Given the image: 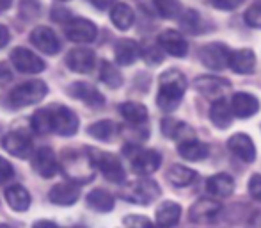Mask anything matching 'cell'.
I'll return each instance as SVG.
<instances>
[{
    "mask_svg": "<svg viewBox=\"0 0 261 228\" xmlns=\"http://www.w3.org/2000/svg\"><path fill=\"white\" fill-rule=\"evenodd\" d=\"M160 87H158L156 95V104L162 111L172 112L181 102L183 95L187 91V77L178 70H167L160 75L158 79Z\"/></svg>",
    "mask_w": 261,
    "mask_h": 228,
    "instance_id": "obj_1",
    "label": "cell"
},
{
    "mask_svg": "<svg viewBox=\"0 0 261 228\" xmlns=\"http://www.w3.org/2000/svg\"><path fill=\"white\" fill-rule=\"evenodd\" d=\"M87 155H89L93 166L103 173V176L109 180V182H114V184H123L124 182V178H126V171H124L121 161L117 159L114 153L100 152V150L89 148L87 150Z\"/></svg>",
    "mask_w": 261,
    "mask_h": 228,
    "instance_id": "obj_2",
    "label": "cell"
},
{
    "mask_svg": "<svg viewBox=\"0 0 261 228\" xmlns=\"http://www.w3.org/2000/svg\"><path fill=\"white\" fill-rule=\"evenodd\" d=\"M121 194H123L124 200L132 201V203L151 205L153 201L160 198L162 191L155 180L141 178V180H135V182L128 184L126 189L121 191Z\"/></svg>",
    "mask_w": 261,
    "mask_h": 228,
    "instance_id": "obj_3",
    "label": "cell"
},
{
    "mask_svg": "<svg viewBox=\"0 0 261 228\" xmlns=\"http://www.w3.org/2000/svg\"><path fill=\"white\" fill-rule=\"evenodd\" d=\"M48 93V87L43 80H29L16 86L9 93V100L14 107H27V105L38 104Z\"/></svg>",
    "mask_w": 261,
    "mask_h": 228,
    "instance_id": "obj_4",
    "label": "cell"
},
{
    "mask_svg": "<svg viewBox=\"0 0 261 228\" xmlns=\"http://www.w3.org/2000/svg\"><path fill=\"white\" fill-rule=\"evenodd\" d=\"M50 112V123H52V132L59 135H73L79 130V118L71 109L64 105H52L48 109Z\"/></svg>",
    "mask_w": 261,
    "mask_h": 228,
    "instance_id": "obj_5",
    "label": "cell"
},
{
    "mask_svg": "<svg viewBox=\"0 0 261 228\" xmlns=\"http://www.w3.org/2000/svg\"><path fill=\"white\" fill-rule=\"evenodd\" d=\"M229 56L231 50L227 49L222 43H210V45L201 47L199 50V59L208 70H213V72H219V70H224L227 64H229Z\"/></svg>",
    "mask_w": 261,
    "mask_h": 228,
    "instance_id": "obj_6",
    "label": "cell"
},
{
    "mask_svg": "<svg viewBox=\"0 0 261 228\" xmlns=\"http://www.w3.org/2000/svg\"><path fill=\"white\" fill-rule=\"evenodd\" d=\"M62 168H64L66 175L73 180V184L87 182L94 175V166L91 163L89 155H76V153H73L69 159L64 161V166Z\"/></svg>",
    "mask_w": 261,
    "mask_h": 228,
    "instance_id": "obj_7",
    "label": "cell"
},
{
    "mask_svg": "<svg viewBox=\"0 0 261 228\" xmlns=\"http://www.w3.org/2000/svg\"><path fill=\"white\" fill-rule=\"evenodd\" d=\"M98 29L86 18H71L66 24V36L73 43H91L96 39Z\"/></svg>",
    "mask_w": 261,
    "mask_h": 228,
    "instance_id": "obj_8",
    "label": "cell"
},
{
    "mask_svg": "<svg viewBox=\"0 0 261 228\" xmlns=\"http://www.w3.org/2000/svg\"><path fill=\"white\" fill-rule=\"evenodd\" d=\"M11 62L20 73H41L45 70V61L23 47L11 52Z\"/></svg>",
    "mask_w": 261,
    "mask_h": 228,
    "instance_id": "obj_9",
    "label": "cell"
},
{
    "mask_svg": "<svg viewBox=\"0 0 261 228\" xmlns=\"http://www.w3.org/2000/svg\"><path fill=\"white\" fill-rule=\"evenodd\" d=\"M229 80L222 79V77L215 75H201L197 79H194V87L199 91L203 97L213 98V100H219L227 89H229Z\"/></svg>",
    "mask_w": 261,
    "mask_h": 228,
    "instance_id": "obj_10",
    "label": "cell"
},
{
    "mask_svg": "<svg viewBox=\"0 0 261 228\" xmlns=\"http://www.w3.org/2000/svg\"><path fill=\"white\" fill-rule=\"evenodd\" d=\"M160 164H162V157L155 150H137L132 155V168L141 176L153 175L155 171H158Z\"/></svg>",
    "mask_w": 261,
    "mask_h": 228,
    "instance_id": "obj_11",
    "label": "cell"
},
{
    "mask_svg": "<svg viewBox=\"0 0 261 228\" xmlns=\"http://www.w3.org/2000/svg\"><path fill=\"white\" fill-rule=\"evenodd\" d=\"M32 166H34V171L38 173L43 178H52V176L57 175L59 171V163L57 157H55L54 150L48 148V146H43L32 157Z\"/></svg>",
    "mask_w": 261,
    "mask_h": 228,
    "instance_id": "obj_12",
    "label": "cell"
},
{
    "mask_svg": "<svg viewBox=\"0 0 261 228\" xmlns=\"http://www.w3.org/2000/svg\"><path fill=\"white\" fill-rule=\"evenodd\" d=\"M158 47L164 50L165 54L174 57H185L187 52H189V43L187 39L179 34L178 31H164L160 36H158Z\"/></svg>",
    "mask_w": 261,
    "mask_h": 228,
    "instance_id": "obj_13",
    "label": "cell"
},
{
    "mask_svg": "<svg viewBox=\"0 0 261 228\" xmlns=\"http://www.w3.org/2000/svg\"><path fill=\"white\" fill-rule=\"evenodd\" d=\"M31 41L36 49L48 56H54L61 50V41L50 27H36L31 32Z\"/></svg>",
    "mask_w": 261,
    "mask_h": 228,
    "instance_id": "obj_14",
    "label": "cell"
},
{
    "mask_svg": "<svg viewBox=\"0 0 261 228\" xmlns=\"http://www.w3.org/2000/svg\"><path fill=\"white\" fill-rule=\"evenodd\" d=\"M94 62H96V56L91 49L86 47H79V49H73L66 56V64L69 70L76 73H87L94 68Z\"/></svg>",
    "mask_w": 261,
    "mask_h": 228,
    "instance_id": "obj_15",
    "label": "cell"
},
{
    "mask_svg": "<svg viewBox=\"0 0 261 228\" xmlns=\"http://www.w3.org/2000/svg\"><path fill=\"white\" fill-rule=\"evenodd\" d=\"M2 146L6 148L7 153L18 157V159H29L32 153V143L27 135H23L21 132H9L4 135Z\"/></svg>",
    "mask_w": 261,
    "mask_h": 228,
    "instance_id": "obj_16",
    "label": "cell"
},
{
    "mask_svg": "<svg viewBox=\"0 0 261 228\" xmlns=\"http://www.w3.org/2000/svg\"><path fill=\"white\" fill-rule=\"evenodd\" d=\"M227 148L233 155L242 159L244 163H254L256 161V146L254 141L247 134H234L227 141Z\"/></svg>",
    "mask_w": 261,
    "mask_h": 228,
    "instance_id": "obj_17",
    "label": "cell"
},
{
    "mask_svg": "<svg viewBox=\"0 0 261 228\" xmlns=\"http://www.w3.org/2000/svg\"><path fill=\"white\" fill-rule=\"evenodd\" d=\"M231 111L237 118H251L259 111V100L251 93H237L231 98Z\"/></svg>",
    "mask_w": 261,
    "mask_h": 228,
    "instance_id": "obj_18",
    "label": "cell"
},
{
    "mask_svg": "<svg viewBox=\"0 0 261 228\" xmlns=\"http://www.w3.org/2000/svg\"><path fill=\"white\" fill-rule=\"evenodd\" d=\"M220 209H222V205L215 200H197L190 207L189 218L192 223H208L217 218Z\"/></svg>",
    "mask_w": 261,
    "mask_h": 228,
    "instance_id": "obj_19",
    "label": "cell"
},
{
    "mask_svg": "<svg viewBox=\"0 0 261 228\" xmlns=\"http://www.w3.org/2000/svg\"><path fill=\"white\" fill-rule=\"evenodd\" d=\"M50 201L55 205H62V207H68V205H75L76 200L80 198V186L79 184H57L50 189L48 193Z\"/></svg>",
    "mask_w": 261,
    "mask_h": 228,
    "instance_id": "obj_20",
    "label": "cell"
},
{
    "mask_svg": "<svg viewBox=\"0 0 261 228\" xmlns=\"http://www.w3.org/2000/svg\"><path fill=\"white\" fill-rule=\"evenodd\" d=\"M229 66L234 73H240V75H247L252 73L256 68V56L251 49H240L237 52H231L229 56Z\"/></svg>",
    "mask_w": 261,
    "mask_h": 228,
    "instance_id": "obj_21",
    "label": "cell"
},
{
    "mask_svg": "<svg viewBox=\"0 0 261 228\" xmlns=\"http://www.w3.org/2000/svg\"><path fill=\"white\" fill-rule=\"evenodd\" d=\"M206 191L215 198H227L234 191V180L227 173H217L210 176L206 182Z\"/></svg>",
    "mask_w": 261,
    "mask_h": 228,
    "instance_id": "obj_22",
    "label": "cell"
},
{
    "mask_svg": "<svg viewBox=\"0 0 261 228\" xmlns=\"http://www.w3.org/2000/svg\"><path fill=\"white\" fill-rule=\"evenodd\" d=\"M69 95H73V97L79 98V100L86 102L87 105H93V107H100V105H103V102H105L103 95H101L96 87L91 86V84H87V82L71 84Z\"/></svg>",
    "mask_w": 261,
    "mask_h": 228,
    "instance_id": "obj_23",
    "label": "cell"
},
{
    "mask_svg": "<svg viewBox=\"0 0 261 228\" xmlns=\"http://www.w3.org/2000/svg\"><path fill=\"white\" fill-rule=\"evenodd\" d=\"M181 218V207L174 201H162L155 212L156 225L160 228H171L178 225Z\"/></svg>",
    "mask_w": 261,
    "mask_h": 228,
    "instance_id": "obj_24",
    "label": "cell"
},
{
    "mask_svg": "<svg viewBox=\"0 0 261 228\" xmlns=\"http://www.w3.org/2000/svg\"><path fill=\"white\" fill-rule=\"evenodd\" d=\"M141 47L135 43L134 39H121L117 41L116 49H114V56H116L117 64L121 66H130L141 57Z\"/></svg>",
    "mask_w": 261,
    "mask_h": 228,
    "instance_id": "obj_25",
    "label": "cell"
},
{
    "mask_svg": "<svg viewBox=\"0 0 261 228\" xmlns=\"http://www.w3.org/2000/svg\"><path fill=\"white\" fill-rule=\"evenodd\" d=\"M178 153L187 161H192V163H199V161L206 159L210 148L208 145L197 141L196 138L194 139H187V141L178 143Z\"/></svg>",
    "mask_w": 261,
    "mask_h": 228,
    "instance_id": "obj_26",
    "label": "cell"
},
{
    "mask_svg": "<svg viewBox=\"0 0 261 228\" xmlns=\"http://www.w3.org/2000/svg\"><path fill=\"white\" fill-rule=\"evenodd\" d=\"M4 196H6L7 205L16 212H25L31 207V194H29V191L23 186H18V184L9 186Z\"/></svg>",
    "mask_w": 261,
    "mask_h": 228,
    "instance_id": "obj_27",
    "label": "cell"
},
{
    "mask_svg": "<svg viewBox=\"0 0 261 228\" xmlns=\"http://www.w3.org/2000/svg\"><path fill=\"white\" fill-rule=\"evenodd\" d=\"M233 111H231V105L227 100L224 98H219L212 104L210 107V120L215 127L219 128H227L231 123H233Z\"/></svg>",
    "mask_w": 261,
    "mask_h": 228,
    "instance_id": "obj_28",
    "label": "cell"
},
{
    "mask_svg": "<svg viewBox=\"0 0 261 228\" xmlns=\"http://www.w3.org/2000/svg\"><path fill=\"white\" fill-rule=\"evenodd\" d=\"M110 20H112V24L116 25L117 29L128 31L135 21L134 9H132L128 4H123V2L116 4V6L112 7V11H110Z\"/></svg>",
    "mask_w": 261,
    "mask_h": 228,
    "instance_id": "obj_29",
    "label": "cell"
},
{
    "mask_svg": "<svg viewBox=\"0 0 261 228\" xmlns=\"http://www.w3.org/2000/svg\"><path fill=\"white\" fill-rule=\"evenodd\" d=\"M87 205L96 212H110L114 209V196L105 189H93L87 194Z\"/></svg>",
    "mask_w": 261,
    "mask_h": 228,
    "instance_id": "obj_30",
    "label": "cell"
},
{
    "mask_svg": "<svg viewBox=\"0 0 261 228\" xmlns=\"http://www.w3.org/2000/svg\"><path fill=\"white\" fill-rule=\"evenodd\" d=\"M167 180L174 187H187L196 180V171H192L187 166H181V164H172L167 171Z\"/></svg>",
    "mask_w": 261,
    "mask_h": 228,
    "instance_id": "obj_31",
    "label": "cell"
},
{
    "mask_svg": "<svg viewBox=\"0 0 261 228\" xmlns=\"http://www.w3.org/2000/svg\"><path fill=\"white\" fill-rule=\"evenodd\" d=\"M119 112L123 114V118L126 121L134 125H141L148 120V109L142 104H137V102H126L119 107Z\"/></svg>",
    "mask_w": 261,
    "mask_h": 228,
    "instance_id": "obj_32",
    "label": "cell"
},
{
    "mask_svg": "<svg viewBox=\"0 0 261 228\" xmlns=\"http://www.w3.org/2000/svg\"><path fill=\"white\" fill-rule=\"evenodd\" d=\"M87 132H89V135H93L94 139H98V141H109L117 132V125L110 120H101L91 125V127L87 128Z\"/></svg>",
    "mask_w": 261,
    "mask_h": 228,
    "instance_id": "obj_33",
    "label": "cell"
},
{
    "mask_svg": "<svg viewBox=\"0 0 261 228\" xmlns=\"http://www.w3.org/2000/svg\"><path fill=\"white\" fill-rule=\"evenodd\" d=\"M179 24L190 34H199L203 32V20H201V14L194 9H189L185 14H179Z\"/></svg>",
    "mask_w": 261,
    "mask_h": 228,
    "instance_id": "obj_34",
    "label": "cell"
},
{
    "mask_svg": "<svg viewBox=\"0 0 261 228\" xmlns=\"http://www.w3.org/2000/svg\"><path fill=\"white\" fill-rule=\"evenodd\" d=\"M158 14L162 18H167V20H174L181 14V6H179L178 0H153Z\"/></svg>",
    "mask_w": 261,
    "mask_h": 228,
    "instance_id": "obj_35",
    "label": "cell"
},
{
    "mask_svg": "<svg viewBox=\"0 0 261 228\" xmlns=\"http://www.w3.org/2000/svg\"><path fill=\"white\" fill-rule=\"evenodd\" d=\"M100 79L103 80L109 87H119L123 84V75L116 70V66L103 61L100 68Z\"/></svg>",
    "mask_w": 261,
    "mask_h": 228,
    "instance_id": "obj_36",
    "label": "cell"
},
{
    "mask_svg": "<svg viewBox=\"0 0 261 228\" xmlns=\"http://www.w3.org/2000/svg\"><path fill=\"white\" fill-rule=\"evenodd\" d=\"M31 125H32V128H34L36 134H48V132H52L48 109H39V111H36L32 114Z\"/></svg>",
    "mask_w": 261,
    "mask_h": 228,
    "instance_id": "obj_37",
    "label": "cell"
},
{
    "mask_svg": "<svg viewBox=\"0 0 261 228\" xmlns=\"http://www.w3.org/2000/svg\"><path fill=\"white\" fill-rule=\"evenodd\" d=\"M244 20L249 27L254 29H261V0L259 2H254L244 14Z\"/></svg>",
    "mask_w": 261,
    "mask_h": 228,
    "instance_id": "obj_38",
    "label": "cell"
},
{
    "mask_svg": "<svg viewBox=\"0 0 261 228\" xmlns=\"http://www.w3.org/2000/svg\"><path fill=\"white\" fill-rule=\"evenodd\" d=\"M123 225L126 228H155L148 218H144V216H137V214L126 216V218L123 219Z\"/></svg>",
    "mask_w": 261,
    "mask_h": 228,
    "instance_id": "obj_39",
    "label": "cell"
},
{
    "mask_svg": "<svg viewBox=\"0 0 261 228\" xmlns=\"http://www.w3.org/2000/svg\"><path fill=\"white\" fill-rule=\"evenodd\" d=\"M183 121H176L174 118H165L164 121H162V132H164V135H167V138H178V132L179 128H181Z\"/></svg>",
    "mask_w": 261,
    "mask_h": 228,
    "instance_id": "obj_40",
    "label": "cell"
},
{
    "mask_svg": "<svg viewBox=\"0 0 261 228\" xmlns=\"http://www.w3.org/2000/svg\"><path fill=\"white\" fill-rule=\"evenodd\" d=\"M13 176H14L13 164H11L7 159H4V157H0V186L6 184V182H9Z\"/></svg>",
    "mask_w": 261,
    "mask_h": 228,
    "instance_id": "obj_41",
    "label": "cell"
},
{
    "mask_svg": "<svg viewBox=\"0 0 261 228\" xmlns=\"http://www.w3.org/2000/svg\"><path fill=\"white\" fill-rule=\"evenodd\" d=\"M141 54L144 56V61L148 62V64H160V62L164 61V52H160L156 47H148V49Z\"/></svg>",
    "mask_w": 261,
    "mask_h": 228,
    "instance_id": "obj_42",
    "label": "cell"
},
{
    "mask_svg": "<svg viewBox=\"0 0 261 228\" xmlns=\"http://www.w3.org/2000/svg\"><path fill=\"white\" fill-rule=\"evenodd\" d=\"M249 194L261 203V175H258V173L252 175L251 180H249Z\"/></svg>",
    "mask_w": 261,
    "mask_h": 228,
    "instance_id": "obj_43",
    "label": "cell"
},
{
    "mask_svg": "<svg viewBox=\"0 0 261 228\" xmlns=\"http://www.w3.org/2000/svg\"><path fill=\"white\" fill-rule=\"evenodd\" d=\"M213 7L217 9H222V11H233L237 9L238 6L244 4V0H210Z\"/></svg>",
    "mask_w": 261,
    "mask_h": 228,
    "instance_id": "obj_44",
    "label": "cell"
},
{
    "mask_svg": "<svg viewBox=\"0 0 261 228\" xmlns=\"http://www.w3.org/2000/svg\"><path fill=\"white\" fill-rule=\"evenodd\" d=\"M11 80H13V72H11V68L7 66V62H0V86L11 82Z\"/></svg>",
    "mask_w": 261,
    "mask_h": 228,
    "instance_id": "obj_45",
    "label": "cell"
},
{
    "mask_svg": "<svg viewBox=\"0 0 261 228\" xmlns=\"http://www.w3.org/2000/svg\"><path fill=\"white\" fill-rule=\"evenodd\" d=\"M9 31H7V27H4V25H0V49H4V47L9 43Z\"/></svg>",
    "mask_w": 261,
    "mask_h": 228,
    "instance_id": "obj_46",
    "label": "cell"
},
{
    "mask_svg": "<svg viewBox=\"0 0 261 228\" xmlns=\"http://www.w3.org/2000/svg\"><path fill=\"white\" fill-rule=\"evenodd\" d=\"M249 228H261V211L256 212L249 221Z\"/></svg>",
    "mask_w": 261,
    "mask_h": 228,
    "instance_id": "obj_47",
    "label": "cell"
},
{
    "mask_svg": "<svg viewBox=\"0 0 261 228\" xmlns=\"http://www.w3.org/2000/svg\"><path fill=\"white\" fill-rule=\"evenodd\" d=\"M32 228H61V226L55 225L54 221H38V223H34Z\"/></svg>",
    "mask_w": 261,
    "mask_h": 228,
    "instance_id": "obj_48",
    "label": "cell"
},
{
    "mask_svg": "<svg viewBox=\"0 0 261 228\" xmlns=\"http://www.w3.org/2000/svg\"><path fill=\"white\" fill-rule=\"evenodd\" d=\"M11 6V0H0V11H6Z\"/></svg>",
    "mask_w": 261,
    "mask_h": 228,
    "instance_id": "obj_49",
    "label": "cell"
},
{
    "mask_svg": "<svg viewBox=\"0 0 261 228\" xmlns=\"http://www.w3.org/2000/svg\"><path fill=\"white\" fill-rule=\"evenodd\" d=\"M0 228H13L11 225H0Z\"/></svg>",
    "mask_w": 261,
    "mask_h": 228,
    "instance_id": "obj_50",
    "label": "cell"
},
{
    "mask_svg": "<svg viewBox=\"0 0 261 228\" xmlns=\"http://www.w3.org/2000/svg\"><path fill=\"white\" fill-rule=\"evenodd\" d=\"M73 228H84V226H73Z\"/></svg>",
    "mask_w": 261,
    "mask_h": 228,
    "instance_id": "obj_51",
    "label": "cell"
}]
</instances>
